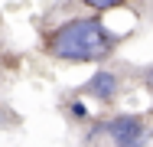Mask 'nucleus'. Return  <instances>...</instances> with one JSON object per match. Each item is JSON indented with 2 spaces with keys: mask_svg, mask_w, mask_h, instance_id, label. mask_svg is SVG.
I'll use <instances>...</instances> for the list:
<instances>
[{
  "mask_svg": "<svg viewBox=\"0 0 153 147\" xmlns=\"http://www.w3.org/2000/svg\"><path fill=\"white\" fill-rule=\"evenodd\" d=\"M46 46L62 62H94V59L111 52L114 33L94 16H78V20H68V23L56 26L49 33Z\"/></svg>",
  "mask_w": 153,
  "mask_h": 147,
  "instance_id": "f257e3e1",
  "label": "nucleus"
},
{
  "mask_svg": "<svg viewBox=\"0 0 153 147\" xmlns=\"http://www.w3.org/2000/svg\"><path fill=\"white\" fill-rule=\"evenodd\" d=\"M104 134L117 147H137V144L147 141V124H143V118H137V115H117L104 124Z\"/></svg>",
  "mask_w": 153,
  "mask_h": 147,
  "instance_id": "f03ea898",
  "label": "nucleus"
},
{
  "mask_svg": "<svg viewBox=\"0 0 153 147\" xmlns=\"http://www.w3.org/2000/svg\"><path fill=\"white\" fill-rule=\"evenodd\" d=\"M85 95H91L98 101H114L117 98V75L114 72H94L85 82Z\"/></svg>",
  "mask_w": 153,
  "mask_h": 147,
  "instance_id": "7ed1b4c3",
  "label": "nucleus"
},
{
  "mask_svg": "<svg viewBox=\"0 0 153 147\" xmlns=\"http://www.w3.org/2000/svg\"><path fill=\"white\" fill-rule=\"evenodd\" d=\"M82 3H88V7H94V10H111V7L127 3V0H82Z\"/></svg>",
  "mask_w": 153,
  "mask_h": 147,
  "instance_id": "20e7f679",
  "label": "nucleus"
},
{
  "mask_svg": "<svg viewBox=\"0 0 153 147\" xmlns=\"http://www.w3.org/2000/svg\"><path fill=\"white\" fill-rule=\"evenodd\" d=\"M68 111H72L75 118H85V115H88V111H85V105H78V101H72V108H68Z\"/></svg>",
  "mask_w": 153,
  "mask_h": 147,
  "instance_id": "39448f33",
  "label": "nucleus"
}]
</instances>
